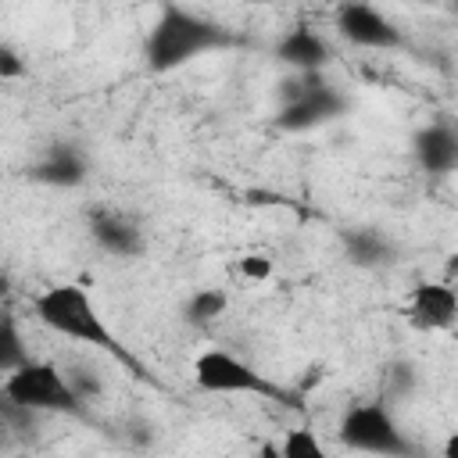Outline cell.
<instances>
[{
    "mask_svg": "<svg viewBox=\"0 0 458 458\" xmlns=\"http://www.w3.org/2000/svg\"><path fill=\"white\" fill-rule=\"evenodd\" d=\"M29 179L32 182H43V186H61V190L82 186L86 182V157L72 143H57V147H50L29 168Z\"/></svg>",
    "mask_w": 458,
    "mask_h": 458,
    "instance_id": "cell-13",
    "label": "cell"
},
{
    "mask_svg": "<svg viewBox=\"0 0 458 458\" xmlns=\"http://www.w3.org/2000/svg\"><path fill=\"white\" fill-rule=\"evenodd\" d=\"M32 315L50 333H57L64 340L97 347L104 354H114L125 365H136V358L125 351L122 336L104 322V315H100L97 301L89 297V290L79 286V283H50V286H43L32 297Z\"/></svg>",
    "mask_w": 458,
    "mask_h": 458,
    "instance_id": "cell-1",
    "label": "cell"
},
{
    "mask_svg": "<svg viewBox=\"0 0 458 458\" xmlns=\"http://www.w3.org/2000/svg\"><path fill=\"white\" fill-rule=\"evenodd\" d=\"M276 57H279L283 64L297 68L301 75H311V72H318V68L329 64L333 47H329V39H326L322 32H315V29H308V25H293V29H286V32L279 36Z\"/></svg>",
    "mask_w": 458,
    "mask_h": 458,
    "instance_id": "cell-12",
    "label": "cell"
},
{
    "mask_svg": "<svg viewBox=\"0 0 458 458\" xmlns=\"http://www.w3.org/2000/svg\"><path fill=\"white\" fill-rule=\"evenodd\" d=\"M272 272H276V265H272L268 254H240L236 265H233V276H236L240 283H250V286L272 279Z\"/></svg>",
    "mask_w": 458,
    "mask_h": 458,
    "instance_id": "cell-17",
    "label": "cell"
},
{
    "mask_svg": "<svg viewBox=\"0 0 458 458\" xmlns=\"http://www.w3.org/2000/svg\"><path fill=\"white\" fill-rule=\"evenodd\" d=\"M86 233L111 258H140L147 250L143 225L129 211H122L114 204H100V200L89 204L86 208Z\"/></svg>",
    "mask_w": 458,
    "mask_h": 458,
    "instance_id": "cell-7",
    "label": "cell"
},
{
    "mask_svg": "<svg viewBox=\"0 0 458 458\" xmlns=\"http://www.w3.org/2000/svg\"><path fill=\"white\" fill-rule=\"evenodd\" d=\"M193 386L200 394H258V397H279V386L268 383L250 361H243L233 351L208 347L193 358Z\"/></svg>",
    "mask_w": 458,
    "mask_h": 458,
    "instance_id": "cell-6",
    "label": "cell"
},
{
    "mask_svg": "<svg viewBox=\"0 0 458 458\" xmlns=\"http://www.w3.org/2000/svg\"><path fill=\"white\" fill-rule=\"evenodd\" d=\"M286 86H290V93H286L283 107L276 111V129H283V132H308L315 125L333 122L347 107L344 93L333 82H326L318 72L301 75L297 82H286Z\"/></svg>",
    "mask_w": 458,
    "mask_h": 458,
    "instance_id": "cell-5",
    "label": "cell"
},
{
    "mask_svg": "<svg viewBox=\"0 0 458 458\" xmlns=\"http://www.w3.org/2000/svg\"><path fill=\"white\" fill-rule=\"evenodd\" d=\"M404 318L419 333H447L458 322V290L451 283H419L404 297Z\"/></svg>",
    "mask_w": 458,
    "mask_h": 458,
    "instance_id": "cell-9",
    "label": "cell"
},
{
    "mask_svg": "<svg viewBox=\"0 0 458 458\" xmlns=\"http://www.w3.org/2000/svg\"><path fill=\"white\" fill-rule=\"evenodd\" d=\"M411 154L422 172L451 175L458 168V132L447 122H429L411 136Z\"/></svg>",
    "mask_w": 458,
    "mask_h": 458,
    "instance_id": "cell-11",
    "label": "cell"
},
{
    "mask_svg": "<svg viewBox=\"0 0 458 458\" xmlns=\"http://www.w3.org/2000/svg\"><path fill=\"white\" fill-rule=\"evenodd\" d=\"M21 75H25V57L14 47L0 43V79H21Z\"/></svg>",
    "mask_w": 458,
    "mask_h": 458,
    "instance_id": "cell-18",
    "label": "cell"
},
{
    "mask_svg": "<svg viewBox=\"0 0 458 458\" xmlns=\"http://www.w3.org/2000/svg\"><path fill=\"white\" fill-rule=\"evenodd\" d=\"M336 437L347 451H361V454H376V458H415L419 454L411 437L397 426L390 408L379 401H354L340 415Z\"/></svg>",
    "mask_w": 458,
    "mask_h": 458,
    "instance_id": "cell-4",
    "label": "cell"
},
{
    "mask_svg": "<svg viewBox=\"0 0 458 458\" xmlns=\"http://www.w3.org/2000/svg\"><path fill=\"white\" fill-rule=\"evenodd\" d=\"M340 247H344V258L354 268H365V272L390 268L401 258L394 236L376 229V225H351V229H344L340 233Z\"/></svg>",
    "mask_w": 458,
    "mask_h": 458,
    "instance_id": "cell-10",
    "label": "cell"
},
{
    "mask_svg": "<svg viewBox=\"0 0 458 458\" xmlns=\"http://www.w3.org/2000/svg\"><path fill=\"white\" fill-rule=\"evenodd\" d=\"M225 308H229V293H225L222 286H200V290H193V293L186 297V304H182V322L193 326V329H204V326L218 322V318L225 315Z\"/></svg>",
    "mask_w": 458,
    "mask_h": 458,
    "instance_id": "cell-14",
    "label": "cell"
},
{
    "mask_svg": "<svg viewBox=\"0 0 458 458\" xmlns=\"http://www.w3.org/2000/svg\"><path fill=\"white\" fill-rule=\"evenodd\" d=\"M233 47L229 29L215 25L211 18H200L186 7H165L143 43V57L150 72H175L190 64L200 54Z\"/></svg>",
    "mask_w": 458,
    "mask_h": 458,
    "instance_id": "cell-2",
    "label": "cell"
},
{
    "mask_svg": "<svg viewBox=\"0 0 458 458\" xmlns=\"http://www.w3.org/2000/svg\"><path fill=\"white\" fill-rule=\"evenodd\" d=\"M333 21H336V32L361 50H394L404 43L401 29L372 4H340Z\"/></svg>",
    "mask_w": 458,
    "mask_h": 458,
    "instance_id": "cell-8",
    "label": "cell"
},
{
    "mask_svg": "<svg viewBox=\"0 0 458 458\" xmlns=\"http://www.w3.org/2000/svg\"><path fill=\"white\" fill-rule=\"evenodd\" d=\"M0 401L32 415H82L86 404L72 390L68 372L50 358H29L0 379Z\"/></svg>",
    "mask_w": 458,
    "mask_h": 458,
    "instance_id": "cell-3",
    "label": "cell"
},
{
    "mask_svg": "<svg viewBox=\"0 0 458 458\" xmlns=\"http://www.w3.org/2000/svg\"><path fill=\"white\" fill-rule=\"evenodd\" d=\"M29 361V347L21 336V326L11 311H0V379Z\"/></svg>",
    "mask_w": 458,
    "mask_h": 458,
    "instance_id": "cell-16",
    "label": "cell"
},
{
    "mask_svg": "<svg viewBox=\"0 0 458 458\" xmlns=\"http://www.w3.org/2000/svg\"><path fill=\"white\" fill-rule=\"evenodd\" d=\"M261 458H333V454L326 451L322 437L311 426H297L279 444H265L261 447Z\"/></svg>",
    "mask_w": 458,
    "mask_h": 458,
    "instance_id": "cell-15",
    "label": "cell"
}]
</instances>
